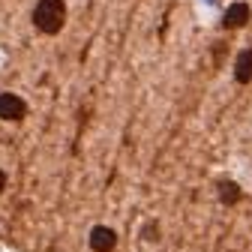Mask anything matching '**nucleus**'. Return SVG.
I'll list each match as a JSON object with an SVG mask.
<instances>
[{
    "instance_id": "obj_3",
    "label": "nucleus",
    "mask_w": 252,
    "mask_h": 252,
    "mask_svg": "<svg viewBox=\"0 0 252 252\" xmlns=\"http://www.w3.org/2000/svg\"><path fill=\"white\" fill-rule=\"evenodd\" d=\"M87 243H90L93 252H111V249L117 246V231L108 228V225H93Z\"/></svg>"
},
{
    "instance_id": "obj_5",
    "label": "nucleus",
    "mask_w": 252,
    "mask_h": 252,
    "mask_svg": "<svg viewBox=\"0 0 252 252\" xmlns=\"http://www.w3.org/2000/svg\"><path fill=\"white\" fill-rule=\"evenodd\" d=\"M234 78L240 84H249L252 81V48H246V51L237 54V60H234Z\"/></svg>"
},
{
    "instance_id": "obj_2",
    "label": "nucleus",
    "mask_w": 252,
    "mask_h": 252,
    "mask_svg": "<svg viewBox=\"0 0 252 252\" xmlns=\"http://www.w3.org/2000/svg\"><path fill=\"white\" fill-rule=\"evenodd\" d=\"M27 114V102L18 96V93H0V120L6 123H18Z\"/></svg>"
},
{
    "instance_id": "obj_6",
    "label": "nucleus",
    "mask_w": 252,
    "mask_h": 252,
    "mask_svg": "<svg viewBox=\"0 0 252 252\" xmlns=\"http://www.w3.org/2000/svg\"><path fill=\"white\" fill-rule=\"evenodd\" d=\"M240 198H243V192H240V186L234 180H219V201L222 204H237Z\"/></svg>"
},
{
    "instance_id": "obj_8",
    "label": "nucleus",
    "mask_w": 252,
    "mask_h": 252,
    "mask_svg": "<svg viewBox=\"0 0 252 252\" xmlns=\"http://www.w3.org/2000/svg\"><path fill=\"white\" fill-rule=\"evenodd\" d=\"M6 183H9V177H6V171H3V168H0V195L6 192Z\"/></svg>"
},
{
    "instance_id": "obj_7",
    "label": "nucleus",
    "mask_w": 252,
    "mask_h": 252,
    "mask_svg": "<svg viewBox=\"0 0 252 252\" xmlns=\"http://www.w3.org/2000/svg\"><path fill=\"white\" fill-rule=\"evenodd\" d=\"M144 237L147 240H159V225H147L144 228Z\"/></svg>"
},
{
    "instance_id": "obj_1",
    "label": "nucleus",
    "mask_w": 252,
    "mask_h": 252,
    "mask_svg": "<svg viewBox=\"0 0 252 252\" xmlns=\"http://www.w3.org/2000/svg\"><path fill=\"white\" fill-rule=\"evenodd\" d=\"M66 24V3L63 0H39L33 6V27L45 36H54Z\"/></svg>"
},
{
    "instance_id": "obj_4",
    "label": "nucleus",
    "mask_w": 252,
    "mask_h": 252,
    "mask_svg": "<svg viewBox=\"0 0 252 252\" xmlns=\"http://www.w3.org/2000/svg\"><path fill=\"white\" fill-rule=\"evenodd\" d=\"M249 18H252L249 3H231V6L225 9L222 27H225V30H240V27H246V24H249Z\"/></svg>"
}]
</instances>
